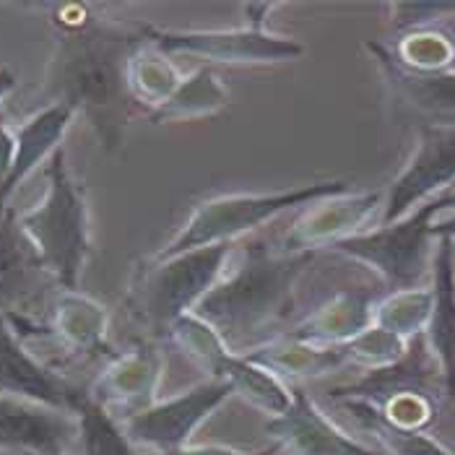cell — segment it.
<instances>
[{
    "mask_svg": "<svg viewBox=\"0 0 455 455\" xmlns=\"http://www.w3.org/2000/svg\"><path fill=\"white\" fill-rule=\"evenodd\" d=\"M286 455H380L356 440L328 419L305 390H294L291 406L266 424Z\"/></svg>",
    "mask_w": 455,
    "mask_h": 455,
    "instance_id": "obj_13",
    "label": "cell"
},
{
    "mask_svg": "<svg viewBox=\"0 0 455 455\" xmlns=\"http://www.w3.org/2000/svg\"><path fill=\"white\" fill-rule=\"evenodd\" d=\"M148 44L146 27L128 32L105 19H81L66 27L47 70L55 102L84 112L107 148L117 146L123 128L146 115L131 89V60Z\"/></svg>",
    "mask_w": 455,
    "mask_h": 455,
    "instance_id": "obj_2",
    "label": "cell"
},
{
    "mask_svg": "<svg viewBox=\"0 0 455 455\" xmlns=\"http://www.w3.org/2000/svg\"><path fill=\"white\" fill-rule=\"evenodd\" d=\"M247 27L235 32H162L146 27L148 44L162 55H196L221 63H283L305 55L297 39L266 32V13L271 3L245 5Z\"/></svg>",
    "mask_w": 455,
    "mask_h": 455,
    "instance_id": "obj_7",
    "label": "cell"
},
{
    "mask_svg": "<svg viewBox=\"0 0 455 455\" xmlns=\"http://www.w3.org/2000/svg\"><path fill=\"white\" fill-rule=\"evenodd\" d=\"M0 395L24 398L66 414H78L89 398L86 390L44 367L24 349L21 336L13 331L5 315H0Z\"/></svg>",
    "mask_w": 455,
    "mask_h": 455,
    "instance_id": "obj_10",
    "label": "cell"
},
{
    "mask_svg": "<svg viewBox=\"0 0 455 455\" xmlns=\"http://www.w3.org/2000/svg\"><path fill=\"white\" fill-rule=\"evenodd\" d=\"M429 204L435 206L437 216H440L443 211H455V188L453 190H445V193H440V196H435Z\"/></svg>",
    "mask_w": 455,
    "mask_h": 455,
    "instance_id": "obj_31",
    "label": "cell"
},
{
    "mask_svg": "<svg viewBox=\"0 0 455 455\" xmlns=\"http://www.w3.org/2000/svg\"><path fill=\"white\" fill-rule=\"evenodd\" d=\"M24 455H35V453H24Z\"/></svg>",
    "mask_w": 455,
    "mask_h": 455,
    "instance_id": "obj_34",
    "label": "cell"
},
{
    "mask_svg": "<svg viewBox=\"0 0 455 455\" xmlns=\"http://www.w3.org/2000/svg\"><path fill=\"white\" fill-rule=\"evenodd\" d=\"M375 291L370 286H349L328 297L291 328V339L310 344H344L367 331L372 317Z\"/></svg>",
    "mask_w": 455,
    "mask_h": 455,
    "instance_id": "obj_18",
    "label": "cell"
},
{
    "mask_svg": "<svg viewBox=\"0 0 455 455\" xmlns=\"http://www.w3.org/2000/svg\"><path fill=\"white\" fill-rule=\"evenodd\" d=\"M13 156H16V133L8 131V125L0 115V185L5 182V177L13 167Z\"/></svg>",
    "mask_w": 455,
    "mask_h": 455,
    "instance_id": "obj_29",
    "label": "cell"
},
{
    "mask_svg": "<svg viewBox=\"0 0 455 455\" xmlns=\"http://www.w3.org/2000/svg\"><path fill=\"white\" fill-rule=\"evenodd\" d=\"M52 331L58 341L73 354L94 356L109 351L105 344V307H100L94 299L78 291H68V289L60 291L52 310Z\"/></svg>",
    "mask_w": 455,
    "mask_h": 455,
    "instance_id": "obj_21",
    "label": "cell"
},
{
    "mask_svg": "<svg viewBox=\"0 0 455 455\" xmlns=\"http://www.w3.org/2000/svg\"><path fill=\"white\" fill-rule=\"evenodd\" d=\"M162 359L156 349L139 347L125 354H115L100 380L92 387V401L100 406H125L128 417L151 406L154 390L159 383Z\"/></svg>",
    "mask_w": 455,
    "mask_h": 455,
    "instance_id": "obj_17",
    "label": "cell"
},
{
    "mask_svg": "<svg viewBox=\"0 0 455 455\" xmlns=\"http://www.w3.org/2000/svg\"><path fill=\"white\" fill-rule=\"evenodd\" d=\"M401 105L424 117V125H455V73L411 68L383 44L367 42Z\"/></svg>",
    "mask_w": 455,
    "mask_h": 455,
    "instance_id": "obj_12",
    "label": "cell"
},
{
    "mask_svg": "<svg viewBox=\"0 0 455 455\" xmlns=\"http://www.w3.org/2000/svg\"><path fill=\"white\" fill-rule=\"evenodd\" d=\"M432 237H445V240H453L455 237V213L451 216H435L432 221Z\"/></svg>",
    "mask_w": 455,
    "mask_h": 455,
    "instance_id": "obj_30",
    "label": "cell"
},
{
    "mask_svg": "<svg viewBox=\"0 0 455 455\" xmlns=\"http://www.w3.org/2000/svg\"><path fill=\"white\" fill-rule=\"evenodd\" d=\"M315 260L317 250L250 240L240 250V260L224 268L193 315L209 323L235 354L245 356L263 349L294 317L297 291Z\"/></svg>",
    "mask_w": 455,
    "mask_h": 455,
    "instance_id": "obj_1",
    "label": "cell"
},
{
    "mask_svg": "<svg viewBox=\"0 0 455 455\" xmlns=\"http://www.w3.org/2000/svg\"><path fill=\"white\" fill-rule=\"evenodd\" d=\"M146 47L148 44H143L131 60V89H133L136 100L143 105V109L148 112V117H151V112L156 107L164 105L175 94V89L180 86L182 78L162 58V52H156V50L146 52Z\"/></svg>",
    "mask_w": 455,
    "mask_h": 455,
    "instance_id": "obj_24",
    "label": "cell"
},
{
    "mask_svg": "<svg viewBox=\"0 0 455 455\" xmlns=\"http://www.w3.org/2000/svg\"><path fill=\"white\" fill-rule=\"evenodd\" d=\"M437 372L443 375V367H440L435 351L429 349L427 336L417 333V336H411V341L406 344V349H403V354L395 362L383 364V367H372L362 380L339 387L331 395L341 398V401H367L372 406H378L383 401L390 403L398 395L417 393Z\"/></svg>",
    "mask_w": 455,
    "mask_h": 455,
    "instance_id": "obj_14",
    "label": "cell"
},
{
    "mask_svg": "<svg viewBox=\"0 0 455 455\" xmlns=\"http://www.w3.org/2000/svg\"><path fill=\"white\" fill-rule=\"evenodd\" d=\"M232 245L190 250L175 258H151L128 291V313L151 336H170L172 325L193 315L211 286L221 279Z\"/></svg>",
    "mask_w": 455,
    "mask_h": 455,
    "instance_id": "obj_4",
    "label": "cell"
},
{
    "mask_svg": "<svg viewBox=\"0 0 455 455\" xmlns=\"http://www.w3.org/2000/svg\"><path fill=\"white\" fill-rule=\"evenodd\" d=\"M455 182V125H421L419 143L406 170L393 180L383 209V224H393L417 204Z\"/></svg>",
    "mask_w": 455,
    "mask_h": 455,
    "instance_id": "obj_9",
    "label": "cell"
},
{
    "mask_svg": "<svg viewBox=\"0 0 455 455\" xmlns=\"http://www.w3.org/2000/svg\"><path fill=\"white\" fill-rule=\"evenodd\" d=\"M432 313V291L409 289L395 291L380 307H375V323L395 336H417L421 325H427Z\"/></svg>",
    "mask_w": 455,
    "mask_h": 455,
    "instance_id": "obj_26",
    "label": "cell"
},
{
    "mask_svg": "<svg viewBox=\"0 0 455 455\" xmlns=\"http://www.w3.org/2000/svg\"><path fill=\"white\" fill-rule=\"evenodd\" d=\"M279 455H286V453H283V451H281V453Z\"/></svg>",
    "mask_w": 455,
    "mask_h": 455,
    "instance_id": "obj_33",
    "label": "cell"
},
{
    "mask_svg": "<svg viewBox=\"0 0 455 455\" xmlns=\"http://www.w3.org/2000/svg\"><path fill=\"white\" fill-rule=\"evenodd\" d=\"M24 235L36 247L47 274L68 291H78L81 271L89 260V206L66 167L60 146L47 164V193L42 204L19 216Z\"/></svg>",
    "mask_w": 455,
    "mask_h": 455,
    "instance_id": "obj_3",
    "label": "cell"
},
{
    "mask_svg": "<svg viewBox=\"0 0 455 455\" xmlns=\"http://www.w3.org/2000/svg\"><path fill=\"white\" fill-rule=\"evenodd\" d=\"M281 445L274 448H266V451H258V453H245V451H232V448H219V445H201V448H177V451H164V453L156 455H279Z\"/></svg>",
    "mask_w": 455,
    "mask_h": 455,
    "instance_id": "obj_28",
    "label": "cell"
},
{
    "mask_svg": "<svg viewBox=\"0 0 455 455\" xmlns=\"http://www.w3.org/2000/svg\"><path fill=\"white\" fill-rule=\"evenodd\" d=\"M227 105H229V92L221 84V78L209 68H201L180 81L175 94L151 112V120L154 123L196 120V117L216 115Z\"/></svg>",
    "mask_w": 455,
    "mask_h": 455,
    "instance_id": "obj_22",
    "label": "cell"
},
{
    "mask_svg": "<svg viewBox=\"0 0 455 455\" xmlns=\"http://www.w3.org/2000/svg\"><path fill=\"white\" fill-rule=\"evenodd\" d=\"M76 117V109L63 102H52L29 117L19 131H16V156L13 167L0 185V216L5 211V201L16 193V188L27 180L44 162L60 148V140L68 131L70 120Z\"/></svg>",
    "mask_w": 455,
    "mask_h": 455,
    "instance_id": "obj_19",
    "label": "cell"
},
{
    "mask_svg": "<svg viewBox=\"0 0 455 455\" xmlns=\"http://www.w3.org/2000/svg\"><path fill=\"white\" fill-rule=\"evenodd\" d=\"M13 89H16V76L8 68H0V105H3V100H5Z\"/></svg>",
    "mask_w": 455,
    "mask_h": 455,
    "instance_id": "obj_32",
    "label": "cell"
},
{
    "mask_svg": "<svg viewBox=\"0 0 455 455\" xmlns=\"http://www.w3.org/2000/svg\"><path fill=\"white\" fill-rule=\"evenodd\" d=\"M435 216L437 211L427 201L424 206L393 224H383L375 232H356L347 240L333 243L328 250L375 268L395 291L419 289L427 276Z\"/></svg>",
    "mask_w": 455,
    "mask_h": 455,
    "instance_id": "obj_6",
    "label": "cell"
},
{
    "mask_svg": "<svg viewBox=\"0 0 455 455\" xmlns=\"http://www.w3.org/2000/svg\"><path fill=\"white\" fill-rule=\"evenodd\" d=\"M76 417L81 424V455H136L125 429L115 421L105 406L92 401V395L84 401Z\"/></svg>",
    "mask_w": 455,
    "mask_h": 455,
    "instance_id": "obj_25",
    "label": "cell"
},
{
    "mask_svg": "<svg viewBox=\"0 0 455 455\" xmlns=\"http://www.w3.org/2000/svg\"><path fill=\"white\" fill-rule=\"evenodd\" d=\"M393 27L395 29H419L424 24H432L443 16L455 13V3H393Z\"/></svg>",
    "mask_w": 455,
    "mask_h": 455,
    "instance_id": "obj_27",
    "label": "cell"
},
{
    "mask_svg": "<svg viewBox=\"0 0 455 455\" xmlns=\"http://www.w3.org/2000/svg\"><path fill=\"white\" fill-rule=\"evenodd\" d=\"M47 279L52 276L32 240L24 235L16 211L5 209L0 216V313L16 315V310L27 305Z\"/></svg>",
    "mask_w": 455,
    "mask_h": 455,
    "instance_id": "obj_15",
    "label": "cell"
},
{
    "mask_svg": "<svg viewBox=\"0 0 455 455\" xmlns=\"http://www.w3.org/2000/svg\"><path fill=\"white\" fill-rule=\"evenodd\" d=\"M336 198V196H333ZM317 209H310L299 221H294V227H289V232L281 237L279 243L291 250H315V247H331L339 240H347L351 235H356L354 229L380 206V196L378 193H367V196H339L336 201L325 198L317 201Z\"/></svg>",
    "mask_w": 455,
    "mask_h": 455,
    "instance_id": "obj_16",
    "label": "cell"
},
{
    "mask_svg": "<svg viewBox=\"0 0 455 455\" xmlns=\"http://www.w3.org/2000/svg\"><path fill=\"white\" fill-rule=\"evenodd\" d=\"M427 341L435 351L448 398H455V268L453 243L440 237L432 260V313L427 320Z\"/></svg>",
    "mask_w": 455,
    "mask_h": 455,
    "instance_id": "obj_20",
    "label": "cell"
},
{
    "mask_svg": "<svg viewBox=\"0 0 455 455\" xmlns=\"http://www.w3.org/2000/svg\"><path fill=\"white\" fill-rule=\"evenodd\" d=\"M235 393L232 383L213 378L209 383L190 387L175 398L156 401L125 419V435L131 443L156 448L159 453L185 448L193 432Z\"/></svg>",
    "mask_w": 455,
    "mask_h": 455,
    "instance_id": "obj_8",
    "label": "cell"
},
{
    "mask_svg": "<svg viewBox=\"0 0 455 455\" xmlns=\"http://www.w3.org/2000/svg\"><path fill=\"white\" fill-rule=\"evenodd\" d=\"M344 406L364 429L375 432V437L393 455H453L448 453L440 443H435L432 437L421 435L419 429H406V427L387 421L386 414L367 401H344Z\"/></svg>",
    "mask_w": 455,
    "mask_h": 455,
    "instance_id": "obj_23",
    "label": "cell"
},
{
    "mask_svg": "<svg viewBox=\"0 0 455 455\" xmlns=\"http://www.w3.org/2000/svg\"><path fill=\"white\" fill-rule=\"evenodd\" d=\"M349 188L347 182H317L297 190H279V193H240V196H219L204 201L193 216L182 224V229L162 247L154 258H175L190 250H201L211 245H232L237 237L258 229L268 219L283 211L313 206L317 201L344 196Z\"/></svg>",
    "mask_w": 455,
    "mask_h": 455,
    "instance_id": "obj_5",
    "label": "cell"
},
{
    "mask_svg": "<svg viewBox=\"0 0 455 455\" xmlns=\"http://www.w3.org/2000/svg\"><path fill=\"white\" fill-rule=\"evenodd\" d=\"M78 435L81 424L76 414L0 395V451L66 455L78 443Z\"/></svg>",
    "mask_w": 455,
    "mask_h": 455,
    "instance_id": "obj_11",
    "label": "cell"
}]
</instances>
